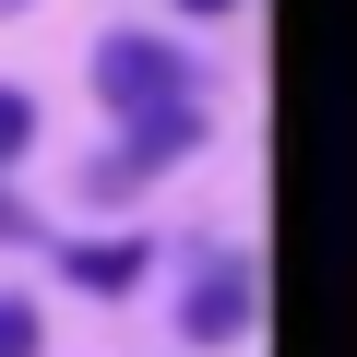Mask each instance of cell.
Listing matches in <instances>:
<instances>
[{
    "mask_svg": "<svg viewBox=\"0 0 357 357\" xmlns=\"http://www.w3.org/2000/svg\"><path fill=\"white\" fill-rule=\"evenodd\" d=\"M131 274H143V238H84L72 250V286H96V298H119Z\"/></svg>",
    "mask_w": 357,
    "mask_h": 357,
    "instance_id": "3",
    "label": "cell"
},
{
    "mask_svg": "<svg viewBox=\"0 0 357 357\" xmlns=\"http://www.w3.org/2000/svg\"><path fill=\"white\" fill-rule=\"evenodd\" d=\"M0 357H36V310L24 298H0Z\"/></svg>",
    "mask_w": 357,
    "mask_h": 357,
    "instance_id": "5",
    "label": "cell"
},
{
    "mask_svg": "<svg viewBox=\"0 0 357 357\" xmlns=\"http://www.w3.org/2000/svg\"><path fill=\"white\" fill-rule=\"evenodd\" d=\"M96 96L119 119H155V107H191V72L167 60V36H107L96 48Z\"/></svg>",
    "mask_w": 357,
    "mask_h": 357,
    "instance_id": "1",
    "label": "cell"
},
{
    "mask_svg": "<svg viewBox=\"0 0 357 357\" xmlns=\"http://www.w3.org/2000/svg\"><path fill=\"white\" fill-rule=\"evenodd\" d=\"M178 13H238V0H178Z\"/></svg>",
    "mask_w": 357,
    "mask_h": 357,
    "instance_id": "7",
    "label": "cell"
},
{
    "mask_svg": "<svg viewBox=\"0 0 357 357\" xmlns=\"http://www.w3.org/2000/svg\"><path fill=\"white\" fill-rule=\"evenodd\" d=\"M13 238H36V215H24L13 191H0V250H13Z\"/></svg>",
    "mask_w": 357,
    "mask_h": 357,
    "instance_id": "6",
    "label": "cell"
},
{
    "mask_svg": "<svg viewBox=\"0 0 357 357\" xmlns=\"http://www.w3.org/2000/svg\"><path fill=\"white\" fill-rule=\"evenodd\" d=\"M0 13H24V0H0Z\"/></svg>",
    "mask_w": 357,
    "mask_h": 357,
    "instance_id": "8",
    "label": "cell"
},
{
    "mask_svg": "<svg viewBox=\"0 0 357 357\" xmlns=\"http://www.w3.org/2000/svg\"><path fill=\"white\" fill-rule=\"evenodd\" d=\"M24 143H36V107H24V96H13V84H0V167H13V155H24Z\"/></svg>",
    "mask_w": 357,
    "mask_h": 357,
    "instance_id": "4",
    "label": "cell"
},
{
    "mask_svg": "<svg viewBox=\"0 0 357 357\" xmlns=\"http://www.w3.org/2000/svg\"><path fill=\"white\" fill-rule=\"evenodd\" d=\"M250 310H262V298H250V262H215V274L191 286V333H203V345H238Z\"/></svg>",
    "mask_w": 357,
    "mask_h": 357,
    "instance_id": "2",
    "label": "cell"
}]
</instances>
